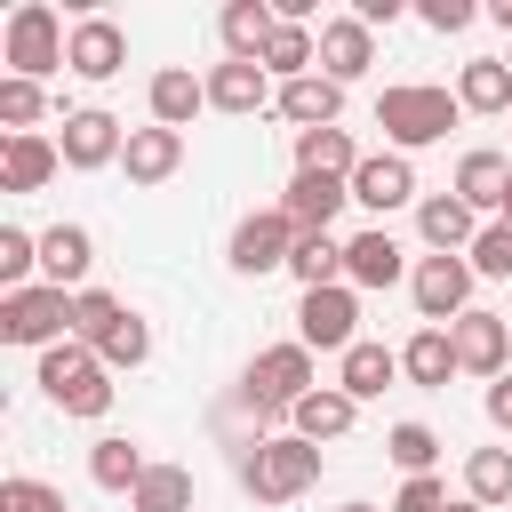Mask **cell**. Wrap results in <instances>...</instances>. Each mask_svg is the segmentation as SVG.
<instances>
[{"label":"cell","instance_id":"1","mask_svg":"<svg viewBox=\"0 0 512 512\" xmlns=\"http://www.w3.org/2000/svg\"><path fill=\"white\" fill-rule=\"evenodd\" d=\"M320 480V448L304 440V432H288V440H256L248 456H240V488L256 496V504H288V496H304Z\"/></svg>","mask_w":512,"mask_h":512},{"label":"cell","instance_id":"2","mask_svg":"<svg viewBox=\"0 0 512 512\" xmlns=\"http://www.w3.org/2000/svg\"><path fill=\"white\" fill-rule=\"evenodd\" d=\"M456 96L448 88H424V80H408V88H384L376 96V128L400 144V152H416V144H440L448 128H456Z\"/></svg>","mask_w":512,"mask_h":512},{"label":"cell","instance_id":"3","mask_svg":"<svg viewBox=\"0 0 512 512\" xmlns=\"http://www.w3.org/2000/svg\"><path fill=\"white\" fill-rule=\"evenodd\" d=\"M40 392H48L64 416H104V408H112V368H104L88 344H48V352H40Z\"/></svg>","mask_w":512,"mask_h":512},{"label":"cell","instance_id":"4","mask_svg":"<svg viewBox=\"0 0 512 512\" xmlns=\"http://www.w3.org/2000/svg\"><path fill=\"white\" fill-rule=\"evenodd\" d=\"M8 64H16V80H40V72H56V64H72V40H64V24H56V8H40V0H24V8L8 16Z\"/></svg>","mask_w":512,"mask_h":512},{"label":"cell","instance_id":"5","mask_svg":"<svg viewBox=\"0 0 512 512\" xmlns=\"http://www.w3.org/2000/svg\"><path fill=\"white\" fill-rule=\"evenodd\" d=\"M64 328H72V296H64V288L40 280V288L0 296V336H8V344H40V352H48Z\"/></svg>","mask_w":512,"mask_h":512},{"label":"cell","instance_id":"6","mask_svg":"<svg viewBox=\"0 0 512 512\" xmlns=\"http://www.w3.org/2000/svg\"><path fill=\"white\" fill-rule=\"evenodd\" d=\"M352 320H360V296L336 280V288H304V304H296V344H320V352H352L360 336H352Z\"/></svg>","mask_w":512,"mask_h":512},{"label":"cell","instance_id":"7","mask_svg":"<svg viewBox=\"0 0 512 512\" xmlns=\"http://www.w3.org/2000/svg\"><path fill=\"white\" fill-rule=\"evenodd\" d=\"M312 392V344H272V352H256V368H248V400L256 408H296Z\"/></svg>","mask_w":512,"mask_h":512},{"label":"cell","instance_id":"8","mask_svg":"<svg viewBox=\"0 0 512 512\" xmlns=\"http://www.w3.org/2000/svg\"><path fill=\"white\" fill-rule=\"evenodd\" d=\"M296 256V224H288V208H264V216H240L232 224V272H272V264H288Z\"/></svg>","mask_w":512,"mask_h":512},{"label":"cell","instance_id":"9","mask_svg":"<svg viewBox=\"0 0 512 512\" xmlns=\"http://www.w3.org/2000/svg\"><path fill=\"white\" fill-rule=\"evenodd\" d=\"M464 296H472V264H464V256H424V264H416V312H424L432 328H440V320L456 328V320H464Z\"/></svg>","mask_w":512,"mask_h":512},{"label":"cell","instance_id":"10","mask_svg":"<svg viewBox=\"0 0 512 512\" xmlns=\"http://www.w3.org/2000/svg\"><path fill=\"white\" fill-rule=\"evenodd\" d=\"M56 152L72 160V168H104V160H120L128 152V136H120V120L112 112H64V136H56Z\"/></svg>","mask_w":512,"mask_h":512},{"label":"cell","instance_id":"11","mask_svg":"<svg viewBox=\"0 0 512 512\" xmlns=\"http://www.w3.org/2000/svg\"><path fill=\"white\" fill-rule=\"evenodd\" d=\"M448 336H456V368H472V376H488V384L504 376V352H512V328H504L496 312H464V320H456Z\"/></svg>","mask_w":512,"mask_h":512},{"label":"cell","instance_id":"12","mask_svg":"<svg viewBox=\"0 0 512 512\" xmlns=\"http://www.w3.org/2000/svg\"><path fill=\"white\" fill-rule=\"evenodd\" d=\"M376 64V40H368V24L360 16H336V24H320V72L344 88V80H360Z\"/></svg>","mask_w":512,"mask_h":512},{"label":"cell","instance_id":"13","mask_svg":"<svg viewBox=\"0 0 512 512\" xmlns=\"http://www.w3.org/2000/svg\"><path fill=\"white\" fill-rule=\"evenodd\" d=\"M408 192H416V168H408L400 152H368V160L352 168V200H360V208H376V216H384V208H400Z\"/></svg>","mask_w":512,"mask_h":512},{"label":"cell","instance_id":"14","mask_svg":"<svg viewBox=\"0 0 512 512\" xmlns=\"http://www.w3.org/2000/svg\"><path fill=\"white\" fill-rule=\"evenodd\" d=\"M288 416H296V432H304V440L320 448V440H344V432H352V416H360V400H352L344 384H312V392H304V400H296Z\"/></svg>","mask_w":512,"mask_h":512},{"label":"cell","instance_id":"15","mask_svg":"<svg viewBox=\"0 0 512 512\" xmlns=\"http://www.w3.org/2000/svg\"><path fill=\"white\" fill-rule=\"evenodd\" d=\"M280 112L296 120V136H304V128H336V112H344V88H336L328 72H304V80H280Z\"/></svg>","mask_w":512,"mask_h":512},{"label":"cell","instance_id":"16","mask_svg":"<svg viewBox=\"0 0 512 512\" xmlns=\"http://www.w3.org/2000/svg\"><path fill=\"white\" fill-rule=\"evenodd\" d=\"M176 160H184V136L176 128H128V152H120V168H128V184H160V176H176Z\"/></svg>","mask_w":512,"mask_h":512},{"label":"cell","instance_id":"17","mask_svg":"<svg viewBox=\"0 0 512 512\" xmlns=\"http://www.w3.org/2000/svg\"><path fill=\"white\" fill-rule=\"evenodd\" d=\"M344 200H352V184H344V176H296L280 208H288V224H296V232H328Z\"/></svg>","mask_w":512,"mask_h":512},{"label":"cell","instance_id":"18","mask_svg":"<svg viewBox=\"0 0 512 512\" xmlns=\"http://www.w3.org/2000/svg\"><path fill=\"white\" fill-rule=\"evenodd\" d=\"M88 264H96V240H88L80 224H48V232H40V272H48V288H80Z\"/></svg>","mask_w":512,"mask_h":512},{"label":"cell","instance_id":"19","mask_svg":"<svg viewBox=\"0 0 512 512\" xmlns=\"http://www.w3.org/2000/svg\"><path fill=\"white\" fill-rule=\"evenodd\" d=\"M208 104H216V112H264V104H272V72L224 56V64L208 72Z\"/></svg>","mask_w":512,"mask_h":512},{"label":"cell","instance_id":"20","mask_svg":"<svg viewBox=\"0 0 512 512\" xmlns=\"http://www.w3.org/2000/svg\"><path fill=\"white\" fill-rule=\"evenodd\" d=\"M344 280L352 288H392L400 280V240L376 224V232H360V240H344Z\"/></svg>","mask_w":512,"mask_h":512},{"label":"cell","instance_id":"21","mask_svg":"<svg viewBox=\"0 0 512 512\" xmlns=\"http://www.w3.org/2000/svg\"><path fill=\"white\" fill-rule=\"evenodd\" d=\"M272 32H280V16H272L264 0H232V8H224V48H232V64H264Z\"/></svg>","mask_w":512,"mask_h":512},{"label":"cell","instance_id":"22","mask_svg":"<svg viewBox=\"0 0 512 512\" xmlns=\"http://www.w3.org/2000/svg\"><path fill=\"white\" fill-rule=\"evenodd\" d=\"M120 56H128L120 24H104V16L72 24V72H80V80H112V72H120Z\"/></svg>","mask_w":512,"mask_h":512},{"label":"cell","instance_id":"23","mask_svg":"<svg viewBox=\"0 0 512 512\" xmlns=\"http://www.w3.org/2000/svg\"><path fill=\"white\" fill-rule=\"evenodd\" d=\"M200 104H208V80H192L184 64L152 72V120H160V128H176V136H184V120H192Z\"/></svg>","mask_w":512,"mask_h":512},{"label":"cell","instance_id":"24","mask_svg":"<svg viewBox=\"0 0 512 512\" xmlns=\"http://www.w3.org/2000/svg\"><path fill=\"white\" fill-rule=\"evenodd\" d=\"M352 168H360V152H352L344 128H304L296 136V176H344L352 184Z\"/></svg>","mask_w":512,"mask_h":512},{"label":"cell","instance_id":"25","mask_svg":"<svg viewBox=\"0 0 512 512\" xmlns=\"http://www.w3.org/2000/svg\"><path fill=\"white\" fill-rule=\"evenodd\" d=\"M56 160H64L56 144H40V136H8V144H0V184H8V192H40V184L56 176Z\"/></svg>","mask_w":512,"mask_h":512},{"label":"cell","instance_id":"26","mask_svg":"<svg viewBox=\"0 0 512 512\" xmlns=\"http://www.w3.org/2000/svg\"><path fill=\"white\" fill-rule=\"evenodd\" d=\"M456 104H464V112H512V64L472 56L464 80H456Z\"/></svg>","mask_w":512,"mask_h":512},{"label":"cell","instance_id":"27","mask_svg":"<svg viewBox=\"0 0 512 512\" xmlns=\"http://www.w3.org/2000/svg\"><path fill=\"white\" fill-rule=\"evenodd\" d=\"M504 192H512V168H504L496 152H464V168H456V200H464V208H504Z\"/></svg>","mask_w":512,"mask_h":512},{"label":"cell","instance_id":"28","mask_svg":"<svg viewBox=\"0 0 512 512\" xmlns=\"http://www.w3.org/2000/svg\"><path fill=\"white\" fill-rule=\"evenodd\" d=\"M400 368H408L416 384H432V392H440V384L456 376V336H448V328H416V336H408V352H400Z\"/></svg>","mask_w":512,"mask_h":512},{"label":"cell","instance_id":"29","mask_svg":"<svg viewBox=\"0 0 512 512\" xmlns=\"http://www.w3.org/2000/svg\"><path fill=\"white\" fill-rule=\"evenodd\" d=\"M288 272H296L304 288H336V272H344V240H336V232H296Z\"/></svg>","mask_w":512,"mask_h":512},{"label":"cell","instance_id":"30","mask_svg":"<svg viewBox=\"0 0 512 512\" xmlns=\"http://www.w3.org/2000/svg\"><path fill=\"white\" fill-rule=\"evenodd\" d=\"M392 376H400V352H384V344H352V352H344V376H336V384H344L352 400H376V392H384Z\"/></svg>","mask_w":512,"mask_h":512},{"label":"cell","instance_id":"31","mask_svg":"<svg viewBox=\"0 0 512 512\" xmlns=\"http://www.w3.org/2000/svg\"><path fill=\"white\" fill-rule=\"evenodd\" d=\"M464 496L472 504H512V448H472L464 456Z\"/></svg>","mask_w":512,"mask_h":512},{"label":"cell","instance_id":"32","mask_svg":"<svg viewBox=\"0 0 512 512\" xmlns=\"http://www.w3.org/2000/svg\"><path fill=\"white\" fill-rule=\"evenodd\" d=\"M416 224H424V240H432L440 256H448V248H464V240H480V232H472V208H464L456 192L424 200V208H416Z\"/></svg>","mask_w":512,"mask_h":512},{"label":"cell","instance_id":"33","mask_svg":"<svg viewBox=\"0 0 512 512\" xmlns=\"http://www.w3.org/2000/svg\"><path fill=\"white\" fill-rule=\"evenodd\" d=\"M88 472H96V488H112V496L128 488V496H136V480H144L152 464L136 456V440H96V448H88Z\"/></svg>","mask_w":512,"mask_h":512},{"label":"cell","instance_id":"34","mask_svg":"<svg viewBox=\"0 0 512 512\" xmlns=\"http://www.w3.org/2000/svg\"><path fill=\"white\" fill-rule=\"evenodd\" d=\"M128 504H136V512H192V472H184V464H152Z\"/></svg>","mask_w":512,"mask_h":512},{"label":"cell","instance_id":"35","mask_svg":"<svg viewBox=\"0 0 512 512\" xmlns=\"http://www.w3.org/2000/svg\"><path fill=\"white\" fill-rule=\"evenodd\" d=\"M144 352H152V328H144L136 312H120V320L104 328V344H96L104 368H144Z\"/></svg>","mask_w":512,"mask_h":512},{"label":"cell","instance_id":"36","mask_svg":"<svg viewBox=\"0 0 512 512\" xmlns=\"http://www.w3.org/2000/svg\"><path fill=\"white\" fill-rule=\"evenodd\" d=\"M120 312H128L120 296H104V288H80V296H72V336H80V344L96 352V344H104V328H112Z\"/></svg>","mask_w":512,"mask_h":512},{"label":"cell","instance_id":"37","mask_svg":"<svg viewBox=\"0 0 512 512\" xmlns=\"http://www.w3.org/2000/svg\"><path fill=\"white\" fill-rule=\"evenodd\" d=\"M384 456L416 480V472H432V456H440V440H432V424H392V440H384Z\"/></svg>","mask_w":512,"mask_h":512},{"label":"cell","instance_id":"38","mask_svg":"<svg viewBox=\"0 0 512 512\" xmlns=\"http://www.w3.org/2000/svg\"><path fill=\"white\" fill-rule=\"evenodd\" d=\"M0 120H8V136H32V120H40V80H0Z\"/></svg>","mask_w":512,"mask_h":512},{"label":"cell","instance_id":"39","mask_svg":"<svg viewBox=\"0 0 512 512\" xmlns=\"http://www.w3.org/2000/svg\"><path fill=\"white\" fill-rule=\"evenodd\" d=\"M32 264H40V240H32V232H16V224H0V288H8V296L24 288V272H32Z\"/></svg>","mask_w":512,"mask_h":512},{"label":"cell","instance_id":"40","mask_svg":"<svg viewBox=\"0 0 512 512\" xmlns=\"http://www.w3.org/2000/svg\"><path fill=\"white\" fill-rule=\"evenodd\" d=\"M472 272H488V280H512V224L496 216L480 240H472Z\"/></svg>","mask_w":512,"mask_h":512},{"label":"cell","instance_id":"41","mask_svg":"<svg viewBox=\"0 0 512 512\" xmlns=\"http://www.w3.org/2000/svg\"><path fill=\"white\" fill-rule=\"evenodd\" d=\"M0 512H64V496H56L48 480H24V472H16V480L0 488Z\"/></svg>","mask_w":512,"mask_h":512},{"label":"cell","instance_id":"42","mask_svg":"<svg viewBox=\"0 0 512 512\" xmlns=\"http://www.w3.org/2000/svg\"><path fill=\"white\" fill-rule=\"evenodd\" d=\"M392 512H448V488H440L432 472H416V480L392 496Z\"/></svg>","mask_w":512,"mask_h":512},{"label":"cell","instance_id":"43","mask_svg":"<svg viewBox=\"0 0 512 512\" xmlns=\"http://www.w3.org/2000/svg\"><path fill=\"white\" fill-rule=\"evenodd\" d=\"M424 24L432 32H464L472 24V0H424Z\"/></svg>","mask_w":512,"mask_h":512},{"label":"cell","instance_id":"44","mask_svg":"<svg viewBox=\"0 0 512 512\" xmlns=\"http://www.w3.org/2000/svg\"><path fill=\"white\" fill-rule=\"evenodd\" d=\"M488 424H496V432H512V376H496V384H488Z\"/></svg>","mask_w":512,"mask_h":512},{"label":"cell","instance_id":"45","mask_svg":"<svg viewBox=\"0 0 512 512\" xmlns=\"http://www.w3.org/2000/svg\"><path fill=\"white\" fill-rule=\"evenodd\" d=\"M352 16H360V24H368V32H376V24H392V16H400V0H360V8H352Z\"/></svg>","mask_w":512,"mask_h":512},{"label":"cell","instance_id":"46","mask_svg":"<svg viewBox=\"0 0 512 512\" xmlns=\"http://www.w3.org/2000/svg\"><path fill=\"white\" fill-rule=\"evenodd\" d=\"M488 16H496V24H504V32H512V0H488Z\"/></svg>","mask_w":512,"mask_h":512},{"label":"cell","instance_id":"47","mask_svg":"<svg viewBox=\"0 0 512 512\" xmlns=\"http://www.w3.org/2000/svg\"><path fill=\"white\" fill-rule=\"evenodd\" d=\"M448 512H488V504H472V496H464V504H448Z\"/></svg>","mask_w":512,"mask_h":512},{"label":"cell","instance_id":"48","mask_svg":"<svg viewBox=\"0 0 512 512\" xmlns=\"http://www.w3.org/2000/svg\"><path fill=\"white\" fill-rule=\"evenodd\" d=\"M344 512H376V504H344Z\"/></svg>","mask_w":512,"mask_h":512},{"label":"cell","instance_id":"49","mask_svg":"<svg viewBox=\"0 0 512 512\" xmlns=\"http://www.w3.org/2000/svg\"><path fill=\"white\" fill-rule=\"evenodd\" d=\"M504 224H512V192H504Z\"/></svg>","mask_w":512,"mask_h":512}]
</instances>
